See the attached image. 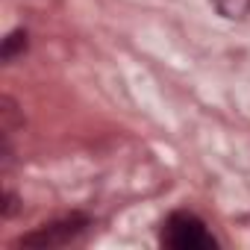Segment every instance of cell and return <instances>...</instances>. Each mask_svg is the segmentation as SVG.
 Listing matches in <instances>:
<instances>
[{
	"label": "cell",
	"instance_id": "6da1fadb",
	"mask_svg": "<svg viewBox=\"0 0 250 250\" xmlns=\"http://www.w3.org/2000/svg\"><path fill=\"white\" fill-rule=\"evenodd\" d=\"M162 244L171 250H215L218 241L194 212H171L162 224Z\"/></svg>",
	"mask_w": 250,
	"mask_h": 250
},
{
	"label": "cell",
	"instance_id": "7a4b0ae2",
	"mask_svg": "<svg viewBox=\"0 0 250 250\" xmlns=\"http://www.w3.org/2000/svg\"><path fill=\"white\" fill-rule=\"evenodd\" d=\"M88 227H91V218H88V215L74 212V215H65V218H59V221L42 224L39 229H33V232L21 235V238L15 241V247H36V250L65 247V244H71L74 238H80Z\"/></svg>",
	"mask_w": 250,
	"mask_h": 250
},
{
	"label": "cell",
	"instance_id": "3957f363",
	"mask_svg": "<svg viewBox=\"0 0 250 250\" xmlns=\"http://www.w3.org/2000/svg\"><path fill=\"white\" fill-rule=\"evenodd\" d=\"M27 50H30V33H27V30H12V33L3 39V47H0V59H3L6 65H12V62L21 59Z\"/></svg>",
	"mask_w": 250,
	"mask_h": 250
},
{
	"label": "cell",
	"instance_id": "277c9868",
	"mask_svg": "<svg viewBox=\"0 0 250 250\" xmlns=\"http://www.w3.org/2000/svg\"><path fill=\"white\" fill-rule=\"evenodd\" d=\"M21 124H24V118L18 115L15 100L12 97H0V133H3V139H9L12 130L21 127Z\"/></svg>",
	"mask_w": 250,
	"mask_h": 250
},
{
	"label": "cell",
	"instance_id": "5b68a950",
	"mask_svg": "<svg viewBox=\"0 0 250 250\" xmlns=\"http://www.w3.org/2000/svg\"><path fill=\"white\" fill-rule=\"evenodd\" d=\"M212 3H215V9H218L224 18H229V21H241V18L250 15V0H212Z\"/></svg>",
	"mask_w": 250,
	"mask_h": 250
},
{
	"label": "cell",
	"instance_id": "8992f818",
	"mask_svg": "<svg viewBox=\"0 0 250 250\" xmlns=\"http://www.w3.org/2000/svg\"><path fill=\"white\" fill-rule=\"evenodd\" d=\"M15 212H18V197L12 191H6L3 194V218H12Z\"/></svg>",
	"mask_w": 250,
	"mask_h": 250
}]
</instances>
